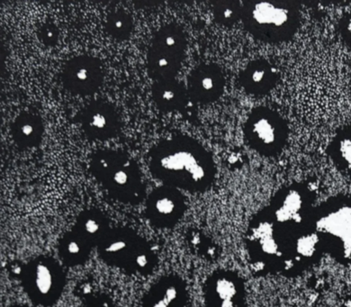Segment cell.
<instances>
[{
  "label": "cell",
  "instance_id": "cell-1",
  "mask_svg": "<svg viewBox=\"0 0 351 307\" xmlns=\"http://www.w3.org/2000/svg\"><path fill=\"white\" fill-rule=\"evenodd\" d=\"M315 201L313 189L293 183L253 217L246 243L256 271L298 274L324 254L313 220Z\"/></svg>",
  "mask_w": 351,
  "mask_h": 307
},
{
  "label": "cell",
  "instance_id": "cell-2",
  "mask_svg": "<svg viewBox=\"0 0 351 307\" xmlns=\"http://www.w3.org/2000/svg\"><path fill=\"white\" fill-rule=\"evenodd\" d=\"M149 168L164 185L191 193L206 191L217 176L212 154L188 136L171 137L155 145L149 154Z\"/></svg>",
  "mask_w": 351,
  "mask_h": 307
},
{
  "label": "cell",
  "instance_id": "cell-3",
  "mask_svg": "<svg viewBox=\"0 0 351 307\" xmlns=\"http://www.w3.org/2000/svg\"><path fill=\"white\" fill-rule=\"evenodd\" d=\"M89 171L109 196L125 205H139L146 195L142 172L136 162L122 151H97L91 156Z\"/></svg>",
  "mask_w": 351,
  "mask_h": 307
},
{
  "label": "cell",
  "instance_id": "cell-4",
  "mask_svg": "<svg viewBox=\"0 0 351 307\" xmlns=\"http://www.w3.org/2000/svg\"><path fill=\"white\" fill-rule=\"evenodd\" d=\"M241 22L250 36L267 44L289 42L301 23L300 8L292 1L243 2Z\"/></svg>",
  "mask_w": 351,
  "mask_h": 307
},
{
  "label": "cell",
  "instance_id": "cell-5",
  "mask_svg": "<svg viewBox=\"0 0 351 307\" xmlns=\"http://www.w3.org/2000/svg\"><path fill=\"white\" fill-rule=\"evenodd\" d=\"M313 220L324 254L351 266V195H337L315 206Z\"/></svg>",
  "mask_w": 351,
  "mask_h": 307
},
{
  "label": "cell",
  "instance_id": "cell-6",
  "mask_svg": "<svg viewBox=\"0 0 351 307\" xmlns=\"http://www.w3.org/2000/svg\"><path fill=\"white\" fill-rule=\"evenodd\" d=\"M97 249L104 262L129 274L148 276L157 265L151 243L132 228H111Z\"/></svg>",
  "mask_w": 351,
  "mask_h": 307
},
{
  "label": "cell",
  "instance_id": "cell-7",
  "mask_svg": "<svg viewBox=\"0 0 351 307\" xmlns=\"http://www.w3.org/2000/svg\"><path fill=\"white\" fill-rule=\"evenodd\" d=\"M185 32L171 23L161 27L152 37L147 53V71L154 82L176 79L186 50Z\"/></svg>",
  "mask_w": 351,
  "mask_h": 307
},
{
  "label": "cell",
  "instance_id": "cell-8",
  "mask_svg": "<svg viewBox=\"0 0 351 307\" xmlns=\"http://www.w3.org/2000/svg\"><path fill=\"white\" fill-rule=\"evenodd\" d=\"M20 280L32 302L42 307L56 305L66 286L62 265L50 256H39L25 264Z\"/></svg>",
  "mask_w": 351,
  "mask_h": 307
},
{
  "label": "cell",
  "instance_id": "cell-9",
  "mask_svg": "<svg viewBox=\"0 0 351 307\" xmlns=\"http://www.w3.org/2000/svg\"><path fill=\"white\" fill-rule=\"evenodd\" d=\"M243 133L250 147L267 158L278 156L289 140L286 120L277 111L264 106L252 109Z\"/></svg>",
  "mask_w": 351,
  "mask_h": 307
},
{
  "label": "cell",
  "instance_id": "cell-10",
  "mask_svg": "<svg viewBox=\"0 0 351 307\" xmlns=\"http://www.w3.org/2000/svg\"><path fill=\"white\" fill-rule=\"evenodd\" d=\"M104 69L97 57L82 54L69 60L63 66L62 82L66 90L76 96H90L101 88Z\"/></svg>",
  "mask_w": 351,
  "mask_h": 307
},
{
  "label": "cell",
  "instance_id": "cell-11",
  "mask_svg": "<svg viewBox=\"0 0 351 307\" xmlns=\"http://www.w3.org/2000/svg\"><path fill=\"white\" fill-rule=\"evenodd\" d=\"M186 210L185 197L180 189L172 186H158L146 199V218L158 229L173 228L182 219Z\"/></svg>",
  "mask_w": 351,
  "mask_h": 307
},
{
  "label": "cell",
  "instance_id": "cell-12",
  "mask_svg": "<svg viewBox=\"0 0 351 307\" xmlns=\"http://www.w3.org/2000/svg\"><path fill=\"white\" fill-rule=\"evenodd\" d=\"M77 122L89 139L105 142L114 138L122 129V119L114 106L95 100L77 114Z\"/></svg>",
  "mask_w": 351,
  "mask_h": 307
},
{
  "label": "cell",
  "instance_id": "cell-13",
  "mask_svg": "<svg viewBox=\"0 0 351 307\" xmlns=\"http://www.w3.org/2000/svg\"><path fill=\"white\" fill-rule=\"evenodd\" d=\"M226 87L223 71L215 63H202L189 74L186 90L193 104L217 102Z\"/></svg>",
  "mask_w": 351,
  "mask_h": 307
},
{
  "label": "cell",
  "instance_id": "cell-14",
  "mask_svg": "<svg viewBox=\"0 0 351 307\" xmlns=\"http://www.w3.org/2000/svg\"><path fill=\"white\" fill-rule=\"evenodd\" d=\"M206 307H247L243 281L234 272L211 275L205 288Z\"/></svg>",
  "mask_w": 351,
  "mask_h": 307
},
{
  "label": "cell",
  "instance_id": "cell-15",
  "mask_svg": "<svg viewBox=\"0 0 351 307\" xmlns=\"http://www.w3.org/2000/svg\"><path fill=\"white\" fill-rule=\"evenodd\" d=\"M188 289L176 275L161 277L151 286L143 300V307H186Z\"/></svg>",
  "mask_w": 351,
  "mask_h": 307
},
{
  "label": "cell",
  "instance_id": "cell-16",
  "mask_svg": "<svg viewBox=\"0 0 351 307\" xmlns=\"http://www.w3.org/2000/svg\"><path fill=\"white\" fill-rule=\"evenodd\" d=\"M278 69L265 59L250 62L239 75V83L243 90L254 97L269 94L279 80Z\"/></svg>",
  "mask_w": 351,
  "mask_h": 307
},
{
  "label": "cell",
  "instance_id": "cell-17",
  "mask_svg": "<svg viewBox=\"0 0 351 307\" xmlns=\"http://www.w3.org/2000/svg\"><path fill=\"white\" fill-rule=\"evenodd\" d=\"M152 95L155 105L164 113L185 110L191 103L186 87L176 79L154 82Z\"/></svg>",
  "mask_w": 351,
  "mask_h": 307
},
{
  "label": "cell",
  "instance_id": "cell-18",
  "mask_svg": "<svg viewBox=\"0 0 351 307\" xmlns=\"http://www.w3.org/2000/svg\"><path fill=\"white\" fill-rule=\"evenodd\" d=\"M111 230L110 222L102 211L97 208L86 209L77 215L71 231L92 248H97Z\"/></svg>",
  "mask_w": 351,
  "mask_h": 307
},
{
  "label": "cell",
  "instance_id": "cell-19",
  "mask_svg": "<svg viewBox=\"0 0 351 307\" xmlns=\"http://www.w3.org/2000/svg\"><path fill=\"white\" fill-rule=\"evenodd\" d=\"M45 123L42 117L30 111H23L11 125V136L22 150L36 148L44 136Z\"/></svg>",
  "mask_w": 351,
  "mask_h": 307
},
{
  "label": "cell",
  "instance_id": "cell-20",
  "mask_svg": "<svg viewBox=\"0 0 351 307\" xmlns=\"http://www.w3.org/2000/svg\"><path fill=\"white\" fill-rule=\"evenodd\" d=\"M92 249V247L71 230L60 238L58 245L60 259L69 268L82 266L87 262Z\"/></svg>",
  "mask_w": 351,
  "mask_h": 307
},
{
  "label": "cell",
  "instance_id": "cell-21",
  "mask_svg": "<svg viewBox=\"0 0 351 307\" xmlns=\"http://www.w3.org/2000/svg\"><path fill=\"white\" fill-rule=\"evenodd\" d=\"M327 154L339 171L351 174V126L337 132L328 145Z\"/></svg>",
  "mask_w": 351,
  "mask_h": 307
},
{
  "label": "cell",
  "instance_id": "cell-22",
  "mask_svg": "<svg viewBox=\"0 0 351 307\" xmlns=\"http://www.w3.org/2000/svg\"><path fill=\"white\" fill-rule=\"evenodd\" d=\"M105 29L117 41H126L130 38L134 30V20L130 13L122 8L111 11L106 16Z\"/></svg>",
  "mask_w": 351,
  "mask_h": 307
},
{
  "label": "cell",
  "instance_id": "cell-23",
  "mask_svg": "<svg viewBox=\"0 0 351 307\" xmlns=\"http://www.w3.org/2000/svg\"><path fill=\"white\" fill-rule=\"evenodd\" d=\"M243 2L237 0L217 1L213 5V14L215 22L226 27H232L237 24L243 16Z\"/></svg>",
  "mask_w": 351,
  "mask_h": 307
},
{
  "label": "cell",
  "instance_id": "cell-24",
  "mask_svg": "<svg viewBox=\"0 0 351 307\" xmlns=\"http://www.w3.org/2000/svg\"><path fill=\"white\" fill-rule=\"evenodd\" d=\"M37 36L45 47H53L59 42L60 30L53 22L47 21L43 23L37 31Z\"/></svg>",
  "mask_w": 351,
  "mask_h": 307
},
{
  "label": "cell",
  "instance_id": "cell-25",
  "mask_svg": "<svg viewBox=\"0 0 351 307\" xmlns=\"http://www.w3.org/2000/svg\"><path fill=\"white\" fill-rule=\"evenodd\" d=\"M338 31L342 41L351 47V10L339 19Z\"/></svg>",
  "mask_w": 351,
  "mask_h": 307
},
{
  "label": "cell",
  "instance_id": "cell-26",
  "mask_svg": "<svg viewBox=\"0 0 351 307\" xmlns=\"http://www.w3.org/2000/svg\"><path fill=\"white\" fill-rule=\"evenodd\" d=\"M84 307H114V304L108 295L100 294L88 298Z\"/></svg>",
  "mask_w": 351,
  "mask_h": 307
},
{
  "label": "cell",
  "instance_id": "cell-27",
  "mask_svg": "<svg viewBox=\"0 0 351 307\" xmlns=\"http://www.w3.org/2000/svg\"><path fill=\"white\" fill-rule=\"evenodd\" d=\"M11 307H29L27 305H25V304H16V305H14Z\"/></svg>",
  "mask_w": 351,
  "mask_h": 307
}]
</instances>
